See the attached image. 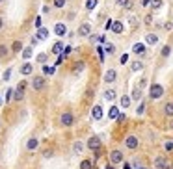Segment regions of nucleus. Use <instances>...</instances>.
I'll return each instance as SVG.
<instances>
[{
    "mask_svg": "<svg viewBox=\"0 0 173 169\" xmlns=\"http://www.w3.org/2000/svg\"><path fill=\"white\" fill-rule=\"evenodd\" d=\"M155 167H156V169H167V162H166V158H164V156H158V158L155 160Z\"/></svg>",
    "mask_w": 173,
    "mask_h": 169,
    "instance_id": "obj_13",
    "label": "nucleus"
},
{
    "mask_svg": "<svg viewBox=\"0 0 173 169\" xmlns=\"http://www.w3.org/2000/svg\"><path fill=\"white\" fill-rule=\"evenodd\" d=\"M37 147H39V139H37V138H30V139L26 141V149H28V151H36Z\"/></svg>",
    "mask_w": 173,
    "mask_h": 169,
    "instance_id": "obj_11",
    "label": "nucleus"
},
{
    "mask_svg": "<svg viewBox=\"0 0 173 169\" xmlns=\"http://www.w3.org/2000/svg\"><path fill=\"white\" fill-rule=\"evenodd\" d=\"M9 76H11V69H6V71H4V75H2V80H4V82H8V80H9Z\"/></svg>",
    "mask_w": 173,
    "mask_h": 169,
    "instance_id": "obj_35",
    "label": "nucleus"
},
{
    "mask_svg": "<svg viewBox=\"0 0 173 169\" xmlns=\"http://www.w3.org/2000/svg\"><path fill=\"white\" fill-rule=\"evenodd\" d=\"M48 37V30L47 28H39L37 30V41H43V39H47Z\"/></svg>",
    "mask_w": 173,
    "mask_h": 169,
    "instance_id": "obj_18",
    "label": "nucleus"
},
{
    "mask_svg": "<svg viewBox=\"0 0 173 169\" xmlns=\"http://www.w3.org/2000/svg\"><path fill=\"white\" fill-rule=\"evenodd\" d=\"M145 41L149 43V45H156V43H158V35H155V34H147Z\"/></svg>",
    "mask_w": 173,
    "mask_h": 169,
    "instance_id": "obj_21",
    "label": "nucleus"
},
{
    "mask_svg": "<svg viewBox=\"0 0 173 169\" xmlns=\"http://www.w3.org/2000/svg\"><path fill=\"white\" fill-rule=\"evenodd\" d=\"M151 4V0H141V6H149Z\"/></svg>",
    "mask_w": 173,
    "mask_h": 169,
    "instance_id": "obj_52",
    "label": "nucleus"
},
{
    "mask_svg": "<svg viewBox=\"0 0 173 169\" xmlns=\"http://www.w3.org/2000/svg\"><path fill=\"white\" fill-rule=\"evenodd\" d=\"M8 52H9V48H8L6 45H0V58H4V56H8Z\"/></svg>",
    "mask_w": 173,
    "mask_h": 169,
    "instance_id": "obj_29",
    "label": "nucleus"
},
{
    "mask_svg": "<svg viewBox=\"0 0 173 169\" xmlns=\"http://www.w3.org/2000/svg\"><path fill=\"white\" fill-rule=\"evenodd\" d=\"M97 6V0H88V2H86V9H93Z\"/></svg>",
    "mask_w": 173,
    "mask_h": 169,
    "instance_id": "obj_34",
    "label": "nucleus"
},
{
    "mask_svg": "<svg viewBox=\"0 0 173 169\" xmlns=\"http://www.w3.org/2000/svg\"><path fill=\"white\" fill-rule=\"evenodd\" d=\"M130 69H132L134 72H136V71H141V69H143V63H141V61H134V63L130 65Z\"/></svg>",
    "mask_w": 173,
    "mask_h": 169,
    "instance_id": "obj_27",
    "label": "nucleus"
},
{
    "mask_svg": "<svg viewBox=\"0 0 173 169\" xmlns=\"http://www.w3.org/2000/svg\"><path fill=\"white\" fill-rule=\"evenodd\" d=\"M89 32H91V26H89V24H80V28H78L77 34L84 37V35H89Z\"/></svg>",
    "mask_w": 173,
    "mask_h": 169,
    "instance_id": "obj_16",
    "label": "nucleus"
},
{
    "mask_svg": "<svg viewBox=\"0 0 173 169\" xmlns=\"http://www.w3.org/2000/svg\"><path fill=\"white\" fill-rule=\"evenodd\" d=\"M43 71H45V75H54V71H56V69H54V67H47V65H45V67H43Z\"/></svg>",
    "mask_w": 173,
    "mask_h": 169,
    "instance_id": "obj_37",
    "label": "nucleus"
},
{
    "mask_svg": "<svg viewBox=\"0 0 173 169\" xmlns=\"http://www.w3.org/2000/svg\"><path fill=\"white\" fill-rule=\"evenodd\" d=\"M45 86H47V80H45V76H36V78L32 80V87H34L36 91H41V89H45Z\"/></svg>",
    "mask_w": 173,
    "mask_h": 169,
    "instance_id": "obj_4",
    "label": "nucleus"
},
{
    "mask_svg": "<svg viewBox=\"0 0 173 169\" xmlns=\"http://www.w3.org/2000/svg\"><path fill=\"white\" fill-rule=\"evenodd\" d=\"M22 58H24V60L32 58V48H30V46H28V48H24V50H22Z\"/></svg>",
    "mask_w": 173,
    "mask_h": 169,
    "instance_id": "obj_31",
    "label": "nucleus"
},
{
    "mask_svg": "<svg viewBox=\"0 0 173 169\" xmlns=\"http://www.w3.org/2000/svg\"><path fill=\"white\" fill-rule=\"evenodd\" d=\"M24 89H26V82H21L19 86H17V89L13 91V101H22L24 99Z\"/></svg>",
    "mask_w": 173,
    "mask_h": 169,
    "instance_id": "obj_3",
    "label": "nucleus"
},
{
    "mask_svg": "<svg viewBox=\"0 0 173 169\" xmlns=\"http://www.w3.org/2000/svg\"><path fill=\"white\" fill-rule=\"evenodd\" d=\"M84 71V63L82 61H77L75 63V72H82Z\"/></svg>",
    "mask_w": 173,
    "mask_h": 169,
    "instance_id": "obj_32",
    "label": "nucleus"
},
{
    "mask_svg": "<svg viewBox=\"0 0 173 169\" xmlns=\"http://www.w3.org/2000/svg\"><path fill=\"white\" fill-rule=\"evenodd\" d=\"M84 151V143L82 141H77L75 145H73V152H75V154H80Z\"/></svg>",
    "mask_w": 173,
    "mask_h": 169,
    "instance_id": "obj_19",
    "label": "nucleus"
},
{
    "mask_svg": "<svg viewBox=\"0 0 173 169\" xmlns=\"http://www.w3.org/2000/svg\"><path fill=\"white\" fill-rule=\"evenodd\" d=\"M0 2H2V0H0Z\"/></svg>",
    "mask_w": 173,
    "mask_h": 169,
    "instance_id": "obj_55",
    "label": "nucleus"
},
{
    "mask_svg": "<svg viewBox=\"0 0 173 169\" xmlns=\"http://www.w3.org/2000/svg\"><path fill=\"white\" fill-rule=\"evenodd\" d=\"M123 169H132V163H129V162H125V163H123Z\"/></svg>",
    "mask_w": 173,
    "mask_h": 169,
    "instance_id": "obj_49",
    "label": "nucleus"
},
{
    "mask_svg": "<svg viewBox=\"0 0 173 169\" xmlns=\"http://www.w3.org/2000/svg\"><path fill=\"white\" fill-rule=\"evenodd\" d=\"M88 147H89L91 151H99V149H101V139H99L97 136H91V138L88 139Z\"/></svg>",
    "mask_w": 173,
    "mask_h": 169,
    "instance_id": "obj_5",
    "label": "nucleus"
},
{
    "mask_svg": "<svg viewBox=\"0 0 173 169\" xmlns=\"http://www.w3.org/2000/svg\"><path fill=\"white\" fill-rule=\"evenodd\" d=\"M130 24H132V26H136V24H138V19H136V17H130Z\"/></svg>",
    "mask_w": 173,
    "mask_h": 169,
    "instance_id": "obj_50",
    "label": "nucleus"
},
{
    "mask_svg": "<svg viewBox=\"0 0 173 169\" xmlns=\"http://www.w3.org/2000/svg\"><path fill=\"white\" fill-rule=\"evenodd\" d=\"M115 4H117V6H125L127 0H115Z\"/></svg>",
    "mask_w": 173,
    "mask_h": 169,
    "instance_id": "obj_48",
    "label": "nucleus"
},
{
    "mask_svg": "<svg viewBox=\"0 0 173 169\" xmlns=\"http://www.w3.org/2000/svg\"><path fill=\"white\" fill-rule=\"evenodd\" d=\"M104 99H106V101H114V99H115V91H114V89H106V91H104Z\"/></svg>",
    "mask_w": 173,
    "mask_h": 169,
    "instance_id": "obj_23",
    "label": "nucleus"
},
{
    "mask_svg": "<svg viewBox=\"0 0 173 169\" xmlns=\"http://www.w3.org/2000/svg\"><path fill=\"white\" fill-rule=\"evenodd\" d=\"M125 145H127V149H136L138 147V138L136 136H129L125 139Z\"/></svg>",
    "mask_w": 173,
    "mask_h": 169,
    "instance_id": "obj_10",
    "label": "nucleus"
},
{
    "mask_svg": "<svg viewBox=\"0 0 173 169\" xmlns=\"http://www.w3.org/2000/svg\"><path fill=\"white\" fill-rule=\"evenodd\" d=\"M110 162L115 165V163H121L123 162V152L121 151H112L110 152Z\"/></svg>",
    "mask_w": 173,
    "mask_h": 169,
    "instance_id": "obj_6",
    "label": "nucleus"
},
{
    "mask_svg": "<svg viewBox=\"0 0 173 169\" xmlns=\"http://www.w3.org/2000/svg\"><path fill=\"white\" fill-rule=\"evenodd\" d=\"M114 34H121L123 30H125V28H123V22L121 20H114V24H112V28H110Z\"/></svg>",
    "mask_w": 173,
    "mask_h": 169,
    "instance_id": "obj_15",
    "label": "nucleus"
},
{
    "mask_svg": "<svg viewBox=\"0 0 173 169\" xmlns=\"http://www.w3.org/2000/svg\"><path fill=\"white\" fill-rule=\"evenodd\" d=\"M169 54H171V46H169V45H166V46L162 48V56L166 58V56H169Z\"/></svg>",
    "mask_w": 173,
    "mask_h": 169,
    "instance_id": "obj_33",
    "label": "nucleus"
},
{
    "mask_svg": "<svg viewBox=\"0 0 173 169\" xmlns=\"http://www.w3.org/2000/svg\"><path fill=\"white\" fill-rule=\"evenodd\" d=\"M132 99H134V101H140V99H141V89H140V87H136V89L132 91Z\"/></svg>",
    "mask_w": 173,
    "mask_h": 169,
    "instance_id": "obj_28",
    "label": "nucleus"
},
{
    "mask_svg": "<svg viewBox=\"0 0 173 169\" xmlns=\"http://www.w3.org/2000/svg\"><path fill=\"white\" fill-rule=\"evenodd\" d=\"M80 169H93V163L89 160H82L80 162Z\"/></svg>",
    "mask_w": 173,
    "mask_h": 169,
    "instance_id": "obj_26",
    "label": "nucleus"
},
{
    "mask_svg": "<svg viewBox=\"0 0 173 169\" xmlns=\"http://www.w3.org/2000/svg\"><path fill=\"white\" fill-rule=\"evenodd\" d=\"M151 22H153V17L147 15V17H145V24H151Z\"/></svg>",
    "mask_w": 173,
    "mask_h": 169,
    "instance_id": "obj_47",
    "label": "nucleus"
},
{
    "mask_svg": "<svg viewBox=\"0 0 173 169\" xmlns=\"http://www.w3.org/2000/svg\"><path fill=\"white\" fill-rule=\"evenodd\" d=\"M63 48H65V46H63V43H60V41H58V43H54V45H52V52H54V54H60V52H63Z\"/></svg>",
    "mask_w": 173,
    "mask_h": 169,
    "instance_id": "obj_20",
    "label": "nucleus"
},
{
    "mask_svg": "<svg viewBox=\"0 0 173 169\" xmlns=\"http://www.w3.org/2000/svg\"><path fill=\"white\" fill-rule=\"evenodd\" d=\"M108 117H110V119H117V117H119V110H117V106H112V108H110Z\"/></svg>",
    "mask_w": 173,
    "mask_h": 169,
    "instance_id": "obj_22",
    "label": "nucleus"
},
{
    "mask_svg": "<svg viewBox=\"0 0 173 169\" xmlns=\"http://www.w3.org/2000/svg\"><path fill=\"white\" fill-rule=\"evenodd\" d=\"M63 6H65V0H54V8L60 9V8H63Z\"/></svg>",
    "mask_w": 173,
    "mask_h": 169,
    "instance_id": "obj_39",
    "label": "nucleus"
},
{
    "mask_svg": "<svg viewBox=\"0 0 173 169\" xmlns=\"http://www.w3.org/2000/svg\"><path fill=\"white\" fill-rule=\"evenodd\" d=\"M43 156H45V158H52V149H47V151L43 152Z\"/></svg>",
    "mask_w": 173,
    "mask_h": 169,
    "instance_id": "obj_43",
    "label": "nucleus"
},
{
    "mask_svg": "<svg viewBox=\"0 0 173 169\" xmlns=\"http://www.w3.org/2000/svg\"><path fill=\"white\" fill-rule=\"evenodd\" d=\"M132 50H134V54L141 56V54H145V50H147V48H145V45H143V43H136V45L132 46Z\"/></svg>",
    "mask_w": 173,
    "mask_h": 169,
    "instance_id": "obj_14",
    "label": "nucleus"
},
{
    "mask_svg": "<svg viewBox=\"0 0 173 169\" xmlns=\"http://www.w3.org/2000/svg\"><path fill=\"white\" fill-rule=\"evenodd\" d=\"M164 113H166L167 117H171V115H173V102H167V104L164 106Z\"/></svg>",
    "mask_w": 173,
    "mask_h": 169,
    "instance_id": "obj_24",
    "label": "nucleus"
},
{
    "mask_svg": "<svg viewBox=\"0 0 173 169\" xmlns=\"http://www.w3.org/2000/svg\"><path fill=\"white\" fill-rule=\"evenodd\" d=\"M73 123H75V115H73L71 112H63L62 117H60V125L62 127H71Z\"/></svg>",
    "mask_w": 173,
    "mask_h": 169,
    "instance_id": "obj_2",
    "label": "nucleus"
},
{
    "mask_svg": "<svg viewBox=\"0 0 173 169\" xmlns=\"http://www.w3.org/2000/svg\"><path fill=\"white\" fill-rule=\"evenodd\" d=\"M11 50H13V52H21V50H22V43H21V41H15V43L11 45Z\"/></svg>",
    "mask_w": 173,
    "mask_h": 169,
    "instance_id": "obj_25",
    "label": "nucleus"
},
{
    "mask_svg": "<svg viewBox=\"0 0 173 169\" xmlns=\"http://www.w3.org/2000/svg\"><path fill=\"white\" fill-rule=\"evenodd\" d=\"M164 95V87L160 86V84H151V87H149V97L151 99H160V97Z\"/></svg>",
    "mask_w": 173,
    "mask_h": 169,
    "instance_id": "obj_1",
    "label": "nucleus"
},
{
    "mask_svg": "<svg viewBox=\"0 0 173 169\" xmlns=\"http://www.w3.org/2000/svg\"><path fill=\"white\" fill-rule=\"evenodd\" d=\"M11 99H13V89H8V91H6V101L9 102Z\"/></svg>",
    "mask_w": 173,
    "mask_h": 169,
    "instance_id": "obj_42",
    "label": "nucleus"
},
{
    "mask_svg": "<svg viewBox=\"0 0 173 169\" xmlns=\"http://www.w3.org/2000/svg\"><path fill=\"white\" fill-rule=\"evenodd\" d=\"M36 60H37V63H45L47 61V54H37Z\"/></svg>",
    "mask_w": 173,
    "mask_h": 169,
    "instance_id": "obj_38",
    "label": "nucleus"
},
{
    "mask_svg": "<svg viewBox=\"0 0 173 169\" xmlns=\"http://www.w3.org/2000/svg\"><path fill=\"white\" fill-rule=\"evenodd\" d=\"M138 169H145V167H138Z\"/></svg>",
    "mask_w": 173,
    "mask_h": 169,
    "instance_id": "obj_54",
    "label": "nucleus"
},
{
    "mask_svg": "<svg viewBox=\"0 0 173 169\" xmlns=\"http://www.w3.org/2000/svg\"><path fill=\"white\" fill-rule=\"evenodd\" d=\"M2 26H4V20H2V19H0V28H2Z\"/></svg>",
    "mask_w": 173,
    "mask_h": 169,
    "instance_id": "obj_53",
    "label": "nucleus"
},
{
    "mask_svg": "<svg viewBox=\"0 0 173 169\" xmlns=\"http://www.w3.org/2000/svg\"><path fill=\"white\" fill-rule=\"evenodd\" d=\"M36 28H37V30L43 28V20H41V17H36Z\"/></svg>",
    "mask_w": 173,
    "mask_h": 169,
    "instance_id": "obj_41",
    "label": "nucleus"
},
{
    "mask_svg": "<svg viewBox=\"0 0 173 169\" xmlns=\"http://www.w3.org/2000/svg\"><path fill=\"white\" fill-rule=\"evenodd\" d=\"M166 151H173V143H171V141L166 143Z\"/></svg>",
    "mask_w": 173,
    "mask_h": 169,
    "instance_id": "obj_46",
    "label": "nucleus"
},
{
    "mask_svg": "<svg viewBox=\"0 0 173 169\" xmlns=\"http://www.w3.org/2000/svg\"><path fill=\"white\" fill-rule=\"evenodd\" d=\"M54 34H56V35H60V37H63V35L67 34V28H65V24L58 22L56 26H54Z\"/></svg>",
    "mask_w": 173,
    "mask_h": 169,
    "instance_id": "obj_12",
    "label": "nucleus"
},
{
    "mask_svg": "<svg viewBox=\"0 0 173 169\" xmlns=\"http://www.w3.org/2000/svg\"><path fill=\"white\" fill-rule=\"evenodd\" d=\"M145 108H147V106H145V102H141V104L138 106V110H136V113H138V115H143V112H145Z\"/></svg>",
    "mask_w": 173,
    "mask_h": 169,
    "instance_id": "obj_36",
    "label": "nucleus"
},
{
    "mask_svg": "<svg viewBox=\"0 0 173 169\" xmlns=\"http://www.w3.org/2000/svg\"><path fill=\"white\" fill-rule=\"evenodd\" d=\"M32 72H34V65L28 63V61L21 67V75H22V76H28V75H32Z\"/></svg>",
    "mask_w": 173,
    "mask_h": 169,
    "instance_id": "obj_8",
    "label": "nucleus"
},
{
    "mask_svg": "<svg viewBox=\"0 0 173 169\" xmlns=\"http://www.w3.org/2000/svg\"><path fill=\"white\" fill-rule=\"evenodd\" d=\"M127 61H129V54H123L121 56V63H127Z\"/></svg>",
    "mask_w": 173,
    "mask_h": 169,
    "instance_id": "obj_45",
    "label": "nucleus"
},
{
    "mask_svg": "<svg viewBox=\"0 0 173 169\" xmlns=\"http://www.w3.org/2000/svg\"><path fill=\"white\" fill-rule=\"evenodd\" d=\"M151 8L153 9H160L162 8V0H151Z\"/></svg>",
    "mask_w": 173,
    "mask_h": 169,
    "instance_id": "obj_30",
    "label": "nucleus"
},
{
    "mask_svg": "<svg viewBox=\"0 0 173 169\" xmlns=\"http://www.w3.org/2000/svg\"><path fill=\"white\" fill-rule=\"evenodd\" d=\"M91 117H93L95 121H101V119H103V106H101V104L93 106V110H91Z\"/></svg>",
    "mask_w": 173,
    "mask_h": 169,
    "instance_id": "obj_7",
    "label": "nucleus"
},
{
    "mask_svg": "<svg viewBox=\"0 0 173 169\" xmlns=\"http://www.w3.org/2000/svg\"><path fill=\"white\" fill-rule=\"evenodd\" d=\"M130 102H132V99H130L129 95H123V97H121V108H129Z\"/></svg>",
    "mask_w": 173,
    "mask_h": 169,
    "instance_id": "obj_17",
    "label": "nucleus"
},
{
    "mask_svg": "<svg viewBox=\"0 0 173 169\" xmlns=\"http://www.w3.org/2000/svg\"><path fill=\"white\" fill-rule=\"evenodd\" d=\"M71 50H73V48H71V46H65V48H63V56H67V54H71Z\"/></svg>",
    "mask_w": 173,
    "mask_h": 169,
    "instance_id": "obj_44",
    "label": "nucleus"
},
{
    "mask_svg": "<svg viewBox=\"0 0 173 169\" xmlns=\"http://www.w3.org/2000/svg\"><path fill=\"white\" fill-rule=\"evenodd\" d=\"M115 78H117V72H115L114 69L106 71V75H104V82H106V84H112V82H115Z\"/></svg>",
    "mask_w": 173,
    "mask_h": 169,
    "instance_id": "obj_9",
    "label": "nucleus"
},
{
    "mask_svg": "<svg viewBox=\"0 0 173 169\" xmlns=\"http://www.w3.org/2000/svg\"><path fill=\"white\" fill-rule=\"evenodd\" d=\"M123 8H127V9H132V4H130V0H127V4L123 6Z\"/></svg>",
    "mask_w": 173,
    "mask_h": 169,
    "instance_id": "obj_51",
    "label": "nucleus"
},
{
    "mask_svg": "<svg viewBox=\"0 0 173 169\" xmlns=\"http://www.w3.org/2000/svg\"><path fill=\"white\" fill-rule=\"evenodd\" d=\"M104 50H106L108 54H114V52H115V46H114V45H106V48H104Z\"/></svg>",
    "mask_w": 173,
    "mask_h": 169,
    "instance_id": "obj_40",
    "label": "nucleus"
}]
</instances>
